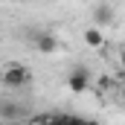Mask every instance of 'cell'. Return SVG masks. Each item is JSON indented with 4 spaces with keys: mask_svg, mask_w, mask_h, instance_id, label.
I'll return each mask as SVG.
<instances>
[{
    "mask_svg": "<svg viewBox=\"0 0 125 125\" xmlns=\"http://www.w3.org/2000/svg\"><path fill=\"white\" fill-rule=\"evenodd\" d=\"M29 79H32V73H29V67H23V64H9V67L3 70V84L12 87V90L26 87Z\"/></svg>",
    "mask_w": 125,
    "mask_h": 125,
    "instance_id": "6da1fadb",
    "label": "cell"
},
{
    "mask_svg": "<svg viewBox=\"0 0 125 125\" xmlns=\"http://www.w3.org/2000/svg\"><path fill=\"white\" fill-rule=\"evenodd\" d=\"M67 87H70V93H84V90L90 87V70H87V67H76V70H70V76H67Z\"/></svg>",
    "mask_w": 125,
    "mask_h": 125,
    "instance_id": "7a4b0ae2",
    "label": "cell"
},
{
    "mask_svg": "<svg viewBox=\"0 0 125 125\" xmlns=\"http://www.w3.org/2000/svg\"><path fill=\"white\" fill-rule=\"evenodd\" d=\"M26 116V108L21 105V102H12V99H3L0 102V122H21Z\"/></svg>",
    "mask_w": 125,
    "mask_h": 125,
    "instance_id": "3957f363",
    "label": "cell"
},
{
    "mask_svg": "<svg viewBox=\"0 0 125 125\" xmlns=\"http://www.w3.org/2000/svg\"><path fill=\"white\" fill-rule=\"evenodd\" d=\"M32 44H35L38 52H47V55H52L58 50V38L52 32H32Z\"/></svg>",
    "mask_w": 125,
    "mask_h": 125,
    "instance_id": "277c9868",
    "label": "cell"
},
{
    "mask_svg": "<svg viewBox=\"0 0 125 125\" xmlns=\"http://www.w3.org/2000/svg\"><path fill=\"white\" fill-rule=\"evenodd\" d=\"M84 44H87V47H93V50H102V47H105V32L99 29V26L84 29Z\"/></svg>",
    "mask_w": 125,
    "mask_h": 125,
    "instance_id": "5b68a950",
    "label": "cell"
},
{
    "mask_svg": "<svg viewBox=\"0 0 125 125\" xmlns=\"http://www.w3.org/2000/svg\"><path fill=\"white\" fill-rule=\"evenodd\" d=\"M111 21H114L111 6H105V3H102V6H96V9H93V26H99V29H102V26H108Z\"/></svg>",
    "mask_w": 125,
    "mask_h": 125,
    "instance_id": "8992f818",
    "label": "cell"
},
{
    "mask_svg": "<svg viewBox=\"0 0 125 125\" xmlns=\"http://www.w3.org/2000/svg\"><path fill=\"white\" fill-rule=\"evenodd\" d=\"M58 119H61V125H84L87 122V119L79 116V114H58Z\"/></svg>",
    "mask_w": 125,
    "mask_h": 125,
    "instance_id": "52a82bcc",
    "label": "cell"
},
{
    "mask_svg": "<svg viewBox=\"0 0 125 125\" xmlns=\"http://www.w3.org/2000/svg\"><path fill=\"white\" fill-rule=\"evenodd\" d=\"M99 87H105V90L114 87V79H111V76H99Z\"/></svg>",
    "mask_w": 125,
    "mask_h": 125,
    "instance_id": "ba28073f",
    "label": "cell"
},
{
    "mask_svg": "<svg viewBox=\"0 0 125 125\" xmlns=\"http://www.w3.org/2000/svg\"><path fill=\"white\" fill-rule=\"evenodd\" d=\"M119 67H122V76H125V50L119 52Z\"/></svg>",
    "mask_w": 125,
    "mask_h": 125,
    "instance_id": "9c48e42d",
    "label": "cell"
},
{
    "mask_svg": "<svg viewBox=\"0 0 125 125\" xmlns=\"http://www.w3.org/2000/svg\"><path fill=\"white\" fill-rule=\"evenodd\" d=\"M119 93H122V99H125V79H122V84H119Z\"/></svg>",
    "mask_w": 125,
    "mask_h": 125,
    "instance_id": "30bf717a",
    "label": "cell"
},
{
    "mask_svg": "<svg viewBox=\"0 0 125 125\" xmlns=\"http://www.w3.org/2000/svg\"><path fill=\"white\" fill-rule=\"evenodd\" d=\"M84 125H99V122H96V119H87V122H84Z\"/></svg>",
    "mask_w": 125,
    "mask_h": 125,
    "instance_id": "8fae6325",
    "label": "cell"
},
{
    "mask_svg": "<svg viewBox=\"0 0 125 125\" xmlns=\"http://www.w3.org/2000/svg\"><path fill=\"white\" fill-rule=\"evenodd\" d=\"M0 84H3V70H0Z\"/></svg>",
    "mask_w": 125,
    "mask_h": 125,
    "instance_id": "7c38bea8",
    "label": "cell"
},
{
    "mask_svg": "<svg viewBox=\"0 0 125 125\" xmlns=\"http://www.w3.org/2000/svg\"><path fill=\"white\" fill-rule=\"evenodd\" d=\"M0 125H6V122H0Z\"/></svg>",
    "mask_w": 125,
    "mask_h": 125,
    "instance_id": "4fadbf2b",
    "label": "cell"
}]
</instances>
